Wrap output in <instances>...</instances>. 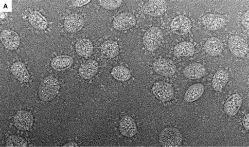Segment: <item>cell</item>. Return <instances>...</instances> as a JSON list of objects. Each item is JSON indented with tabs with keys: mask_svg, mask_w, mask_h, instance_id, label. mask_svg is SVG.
Instances as JSON below:
<instances>
[{
	"mask_svg": "<svg viewBox=\"0 0 249 147\" xmlns=\"http://www.w3.org/2000/svg\"><path fill=\"white\" fill-rule=\"evenodd\" d=\"M60 89L58 80L53 76H48L42 80L39 86L38 97L43 101H51L56 97Z\"/></svg>",
	"mask_w": 249,
	"mask_h": 147,
	"instance_id": "obj_1",
	"label": "cell"
},
{
	"mask_svg": "<svg viewBox=\"0 0 249 147\" xmlns=\"http://www.w3.org/2000/svg\"><path fill=\"white\" fill-rule=\"evenodd\" d=\"M180 131L174 128L163 129L159 136L160 143L163 147H178L182 142Z\"/></svg>",
	"mask_w": 249,
	"mask_h": 147,
	"instance_id": "obj_2",
	"label": "cell"
},
{
	"mask_svg": "<svg viewBox=\"0 0 249 147\" xmlns=\"http://www.w3.org/2000/svg\"><path fill=\"white\" fill-rule=\"evenodd\" d=\"M163 35L161 30L157 27L150 28L143 37V44L147 50L153 52L159 48Z\"/></svg>",
	"mask_w": 249,
	"mask_h": 147,
	"instance_id": "obj_3",
	"label": "cell"
},
{
	"mask_svg": "<svg viewBox=\"0 0 249 147\" xmlns=\"http://www.w3.org/2000/svg\"><path fill=\"white\" fill-rule=\"evenodd\" d=\"M153 94L157 99L162 102L172 101L174 97V90L171 85L160 81L155 83L152 87Z\"/></svg>",
	"mask_w": 249,
	"mask_h": 147,
	"instance_id": "obj_4",
	"label": "cell"
},
{
	"mask_svg": "<svg viewBox=\"0 0 249 147\" xmlns=\"http://www.w3.org/2000/svg\"><path fill=\"white\" fill-rule=\"evenodd\" d=\"M153 69L157 74L165 77L173 76L177 70L174 62L172 60L167 58L155 60L153 64Z\"/></svg>",
	"mask_w": 249,
	"mask_h": 147,
	"instance_id": "obj_5",
	"label": "cell"
},
{
	"mask_svg": "<svg viewBox=\"0 0 249 147\" xmlns=\"http://www.w3.org/2000/svg\"><path fill=\"white\" fill-rule=\"evenodd\" d=\"M168 3L164 0H152L143 6V11L145 15L153 17L162 16L166 12Z\"/></svg>",
	"mask_w": 249,
	"mask_h": 147,
	"instance_id": "obj_6",
	"label": "cell"
},
{
	"mask_svg": "<svg viewBox=\"0 0 249 147\" xmlns=\"http://www.w3.org/2000/svg\"><path fill=\"white\" fill-rule=\"evenodd\" d=\"M192 23L188 17L180 15L175 17L170 24V28L175 34L182 36L187 34L191 30Z\"/></svg>",
	"mask_w": 249,
	"mask_h": 147,
	"instance_id": "obj_7",
	"label": "cell"
},
{
	"mask_svg": "<svg viewBox=\"0 0 249 147\" xmlns=\"http://www.w3.org/2000/svg\"><path fill=\"white\" fill-rule=\"evenodd\" d=\"M229 50L235 57H244L248 52V45L245 40L238 36L231 37L229 39Z\"/></svg>",
	"mask_w": 249,
	"mask_h": 147,
	"instance_id": "obj_8",
	"label": "cell"
},
{
	"mask_svg": "<svg viewBox=\"0 0 249 147\" xmlns=\"http://www.w3.org/2000/svg\"><path fill=\"white\" fill-rule=\"evenodd\" d=\"M113 23L116 30L124 31L132 28L136 24V19L132 13L124 12L115 18Z\"/></svg>",
	"mask_w": 249,
	"mask_h": 147,
	"instance_id": "obj_9",
	"label": "cell"
},
{
	"mask_svg": "<svg viewBox=\"0 0 249 147\" xmlns=\"http://www.w3.org/2000/svg\"><path fill=\"white\" fill-rule=\"evenodd\" d=\"M34 122L32 113L27 111H18L14 117V123L16 128L21 130H28Z\"/></svg>",
	"mask_w": 249,
	"mask_h": 147,
	"instance_id": "obj_10",
	"label": "cell"
},
{
	"mask_svg": "<svg viewBox=\"0 0 249 147\" xmlns=\"http://www.w3.org/2000/svg\"><path fill=\"white\" fill-rule=\"evenodd\" d=\"M1 42L6 49L14 51L20 44V37L17 32L12 30H4L1 33Z\"/></svg>",
	"mask_w": 249,
	"mask_h": 147,
	"instance_id": "obj_11",
	"label": "cell"
},
{
	"mask_svg": "<svg viewBox=\"0 0 249 147\" xmlns=\"http://www.w3.org/2000/svg\"><path fill=\"white\" fill-rule=\"evenodd\" d=\"M201 22L209 30L216 31L224 27L226 21L221 15L209 14L201 18Z\"/></svg>",
	"mask_w": 249,
	"mask_h": 147,
	"instance_id": "obj_12",
	"label": "cell"
},
{
	"mask_svg": "<svg viewBox=\"0 0 249 147\" xmlns=\"http://www.w3.org/2000/svg\"><path fill=\"white\" fill-rule=\"evenodd\" d=\"M120 130L126 137H133L137 134V128L134 119L131 116H124L120 122Z\"/></svg>",
	"mask_w": 249,
	"mask_h": 147,
	"instance_id": "obj_13",
	"label": "cell"
},
{
	"mask_svg": "<svg viewBox=\"0 0 249 147\" xmlns=\"http://www.w3.org/2000/svg\"><path fill=\"white\" fill-rule=\"evenodd\" d=\"M184 76L190 79H197L205 76L206 70L198 63H193L187 65L183 70Z\"/></svg>",
	"mask_w": 249,
	"mask_h": 147,
	"instance_id": "obj_14",
	"label": "cell"
},
{
	"mask_svg": "<svg viewBox=\"0 0 249 147\" xmlns=\"http://www.w3.org/2000/svg\"><path fill=\"white\" fill-rule=\"evenodd\" d=\"M84 25L83 18L79 15L71 14L65 19L64 26L65 30L70 33H76L80 31Z\"/></svg>",
	"mask_w": 249,
	"mask_h": 147,
	"instance_id": "obj_15",
	"label": "cell"
},
{
	"mask_svg": "<svg viewBox=\"0 0 249 147\" xmlns=\"http://www.w3.org/2000/svg\"><path fill=\"white\" fill-rule=\"evenodd\" d=\"M98 69V63L94 59H89L80 66L78 73L82 78L89 79L96 74Z\"/></svg>",
	"mask_w": 249,
	"mask_h": 147,
	"instance_id": "obj_16",
	"label": "cell"
},
{
	"mask_svg": "<svg viewBox=\"0 0 249 147\" xmlns=\"http://www.w3.org/2000/svg\"><path fill=\"white\" fill-rule=\"evenodd\" d=\"M242 104V99L238 93L229 97L224 105V110L227 114L234 116L238 112Z\"/></svg>",
	"mask_w": 249,
	"mask_h": 147,
	"instance_id": "obj_17",
	"label": "cell"
},
{
	"mask_svg": "<svg viewBox=\"0 0 249 147\" xmlns=\"http://www.w3.org/2000/svg\"><path fill=\"white\" fill-rule=\"evenodd\" d=\"M223 48L224 46L221 40L215 37L208 39L204 45V50L207 54L213 57L221 55Z\"/></svg>",
	"mask_w": 249,
	"mask_h": 147,
	"instance_id": "obj_18",
	"label": "cell"
},
{
	"mask_svg": "<svg viewBox=\"0 0 249 147\" xmlns=\"http://www.w3.org/2000/svg\"><path fill=\"white\" fill-rule=\"evenodd\" d=\"M205 90V86L202 84L197 83L191 85L185 93V101L189 103L195 102L204 94Z\"/></svg>",
	"mask_w": 249,
	"mask_h": 147,
	"instance_id": "obj_19",
	"label": "cell"
},
{
	"mask_svg": "<svg viewBox=\"0 0 249 147\" xmlns=\"http://www.w3.org/2000/svg\"><path fill=\"white\" fill-rule=\"evenodd\" d=\"M11 73L19 82L27 83L29 82L30 75L24 64L21 62H16L11 67Z\"/></svg>",
	"mask_w": 249,
	"mask_h": 147,
	"instance_id": "obj_20",
	"label": "cell"
},
{
	"mask_svg": "<svg viewBox=\"0 0 249 147\" xmlns=\"http://www.w3.org/2000/svg\"><path fill=\"white\" fill-rule=\"evenodd\" d=\"M229 79L228 72L224 70H220L215 72L212 81V86L216 92H221L227 84Z\"/></svg>",
	"mask_w": 249,
	"mask_h": 147,
	"instance_id": "obj_21",
	"label": "cell"
},
{
	"mask_svg": "<svg viewBox=\"0 0 249 147\" xmlns=\"http://www.w3.org/2000/svg\"><path fill=\"white\" fill-rule=\"evenodd\" d=\"M75 50L78 55L88 57L93 54V44L89 39H81L76 43Z\"/></svg>",
	"mask_w": 249,
	"mask_h": 147,
	"instance_id": "obj_22",
	"label": "cell"
},
{
	"mask_svg": "<svg viewBox=\"0 0 249 147\" xmlns=\"http://www.w3.org/2000/svg\"><path fill=\"white\" fill-rule=\"evenodd\" d=\"M101 52L104 57L107 58H114L119 55V45L113 40H108L102 44Z\"/></svg>",
	"mask_w": 249,
	"mask_h": 147,
	"instance_id": "obj_23",
	"label": "cell"
},
{
	"mask_svg": "<svg viewBox=\"0 0 249 147\" xmlns=\"http://www.w3.org/2000/svg\"><path fill=\"white\" fill-rule=\"evenodd\" d=\"M73 63V58L68 55L58 56L52 59V68L56 71H63L70 68Z\"/></svg>",
	"mask_w": 249,
	"mask_h": 147,
	"instance_id": "obj_24",
	"label": "cell"
},
{
	"mask_svg": "<svg viewBox=\"0 0 249 147\" xmlns=\"http://www.w3.org/2000/svg\"><path fill=\"white\" fill-rule=\"evenodd\" d=\"M194 44L189 42H183L177 45L174 50V55L177 57H188L195 54Z\"/></svg>",
	"mask_w": 249,
	"mask_h": 147,
	"instance_id": "obj_25",
	"label": "cell"
},
{
	"mask_svg": "<svg viewBox=\"0 0 249 147\" xmlns=\"http://www.w3.org/2000/svg\"><path fill=\"white\" fill-rule=\"evenodd\" d=\"M29 21L32 26L38 30H44L48 26L47 19L40 12L36 11L30 13Z\"/></svg>",
	"mask_w": 249,
	"mask_h": 147,
	"instance_id": "obj_26",
	"label": "cell"
},
{
	"mask_svg": "<svg viewBox=\"0 0 249 147\" xmlns=\"http://www.w3.org/2000/svg\"><path fill=\"white\" fill-rule=\"evenodd\" d=\"M111 74L115 79L122 82L127 81L131 77L129 70L123 65L115 66L111 71Z\"/></svg>",
	"mask_w": 249,
	"mask_h": 147,
	"instance_id": "obj_27",
	"label": "cell"
},
{
	"mask_svg": "<svg viewBox=\"0 0 249 147\" xmlns=\"http://www.w3.org/2000/svg\"><path fill=\"white\" fill-rule=\"evenodd\" d=\"M28 145L25 139L16 135L9 136L5 143V147H27Z\"/></svg>",
	"mask_w": 249,
	"mask_h": 147,
	"instance_id": "obj_28",
	"label": "cell"
},
{
	"mask_svg": "<svg viewBox=\"0 0 249 147\" xmlns=\"http://www.w3.org/2000/svg\"><path fill=\"white\" fill-rule=\"evenodd\" d=\"M122 3L121 0H100L99 4L104 9L114 10L119 8Z\"/></svg>",
	"mask_w": 249,
	"mask_h": 147,
	"instance_id": "obj_29",
	"label": "cell"
},
{
	"mask_svg": "<svg viewBox=\"0 0 249 147\" xmlns=\"http://www.w3.org/2000/svg\"><path fill=\"white\" fill-rule=\"evenodd\" d=\"M249 11L245 12L242 17V24L244 26V28L248 29L249 26Z\"/></svg>",
	"mask_w": 249,
	"mask_h": 147,
	"instance_id": "obj_30",
	"label": "cell"
},
{
	"mask_svg": "<svg viewBox=\"0 0 249 147\" xmlns=\"http://www.w3.org/2000/svg\"><path fill=\"white\" fill-rule=\"evenodd\" d=\"M89 2H90V0H85V1H72V5H73L74 7L76 8H80L82 6L88 4Z\"/></svg>",
	"mask_w": 249,
	"mask_h": 147,
	"instance_id": "obj_31",
	"label": "cell"
},
{
	"mask_svg": "<svg viewBox=\"0 0 249 147\" xmlns=\"http://www.w3.org/2000/svg\"><path fill=\"white\" fill-rule=\"evenodd\" d=\"M249 113H247V114H246L244 116L243 120H242V123H243L244 128L247 130H249Z\"/></svg>",
	"mask_w": 249,
	"mask_h": 147,
	"instance_id": "obj_32",
	"label": "cell"
},
{
	"mask_svg": "<svg viewBox=\"0 0 249 147\" xmlns=\"http://www.w3.org/2000/svg\"><path fill=\"white\" fill-rule=\"evenodd\" d=\"M63 147H78V145L73 142L64 144Z\"/></svg>",
	"mask_w": 249,
	"mask_h": 147,
	"instance_id": "obj_33",
	"label": "cell"
}]
</instances>
